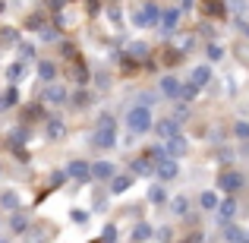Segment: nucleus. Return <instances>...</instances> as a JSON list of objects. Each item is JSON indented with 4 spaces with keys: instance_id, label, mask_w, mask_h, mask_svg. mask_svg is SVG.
Listing matches in <instances>:
<instances>
[{
    "instance_id": "f257e3e1",
    "label": "nucleus",
    "mask_w": 249,
    "mask_h": 243,
    "mask_svg": "<svg viewBox=\"0 0 249 243\" xmlns=\"http://www.w3.org/2000/svg\"><path fill=\"white\" fill-rule=\"evenodd\" d=\"M101 13L98 0H67L60 10L54 13V25L60 32H76L82 25H91V19Z\"/></svg>"
},
{
    "instance_id": "f03ea898",
    "label": "nucleus",
    "mask_w": 249,
    "mask_h": 243,
    "mask_svg": "<svg viewBox=\"0 0 249 243\" xmlns=\"http://www.w3.org/2000/svg\"><path fill=\"white\" fill-rule=\"evenodd\" d=\"M117 130H120V123H117V117L110 114V111H101V114L95 117V130H91V146L95 149H114L117 146Z\"/></svg>"
},
{
    "instance_id": "7ed1b4c3",
    "label": "nucleus",
    "mask_w": 249,
    "mask_h": 243,
    "mask_svg": "<svg viewBox=\"0 0 249 243\" xmlns=\"http://www.w3.org/2000/svg\"><path fill=\"white\" fill-rule=\"evenodd\" d=\"M123 123H126V130L133 136H145L152 133V108H145V104H133V108H126V117H123Z\"/></svg>"
},
{
    "instance_id": "20e7f679",
    "label": "nucleus",
    "mask_w": 249,
    "mask_h": 243,
    "mask_svg": "<svg viewBox=\"0 0 249 243\" xmlns=\"http://www.w3.org/2000/svg\"><path fill=\"white\" fill-rule=\"evenodd\" d=\"M38 101L44 104V108H51V111H60V108H67V101H70V89L63 82H41V92H38Z\"/></svg>"
},
{
    "instance_id": "39448f33",
    "label": "nucleus",
    "mask_w": 249,
    "mask_h": 243,
    "mask_svg": "<svg viewBox=\"0 0 249 243\" xmlns=\"http://www.w3.org/2000/svg\"><path fill=\"white\" fill-rule=\"evenodd\" d=\"M164 44L174 48V51H180L183 57H189L196 51V44H199V32L196 29H177V32H170V35L164 38Z\"/></svg>"
},
{
    "instance_id": "423d86ee",
    "label": "nucleus",
    "mask_w": 249,
    "mask_h": 243,
    "mask_svg": "<svg viewBox=\"0 0 249 243\" xmlns=\"http://www.w3.org/2000/svg\"><path fill=\"white\" fill-rule=\"evenodd\" d=\"M148 60H152V44L142 41V38L129 41V44H126V51L120 54V63H126V67H145Z\"/></svg>"
},
{
    "instance_id": "0eeeda50",
    "label": "nucleus",
    "mask_w": 249,
    "mask_h": 243,
    "mask_svg": "<svg viewBox=\"0 0 249 243\" xmlns=\"http://www.w3.org/2000/svg\"><path fill=\"white\" fill-rule=\"evenodd\" d=\"M246 187V174H240L237 168H221V174L214 177V189H218V193H240V189Z\"/></svg>"
},
{
    "instance_id": "6e6552de",
    "label": "nucleus",
    "mask_w": 249,
    "mask_h": 243,
    "mask_svg": "<svg viewBox=\"0 0 249 243\" xmlns=\"http://www.w3.org/2000/svg\"><path fill=\"white\" fill-rule=\"evenodd\" d=\"M158 19H161V6L155 0H142V6L133 13L136 29H158Z\"/></svg>"
},
{
    "instance_id": "1a4fd4ad",
    "label": "nucleus",
    "mask_w": 249,
    "mask_h": 243,
    "mask_svg": "<svg viewBox=\"0 0 249 243\" xmlns=\"http://www.w3.org/2000/svg\"><path fill=\"white\" fill-rule=\"evenodd\" d=\"M41 127H44V139H48V142H60V139H67V133H70L67 120H63L57 111L41 117Z\"/></svg>"
},
{
    "instance_id": "9d476101",
    "label": "nucleus",
    "mask_w": 249,
    "mask_h": 243,
    "mask_svg": "<svg viewBox=\"0 0 249 243\" xmlns=\"http://www.w3.org/2000/svg\"><path fill=\"white\" fill-rule=\"evenodd\" d=\"M240 212H243V206H240L237 193H227L224 199L218 202V208H214V221H218V224H224V221H237Z\"/></svg>"
},
{
    "instance_id": "9b49d317",
    "label": "nucleus",
    "mask_w": 249,
    "mask_h": 243,
    "mask_svg": "<svg viewBox=\"0 0 249 243\" xmlns=\"http://www.w3.org/2000/svg\"><path fill=\"white\" fill-rule=\"evenodd\" d=\"M63 170H67V180H73V183H91V161H85V158H73V161H67L63 164Z\"/></svg>"
},
{
    "instance_id": "f8f14e48",
    "label": "nucleus",
    "mask_w": 249,
    "mask_h": 243,
    "mask_svg": "<svg viewBox=\"0 0 249 243\" xmlns=\"http://www.w3.org/2000/svg\"><path fill=\"white\" fill-rule=\"evenodd\" d=\"M155 177H158L161 183L180 180V158H170V155H164V158L155 164Z\"/></svg>"
},
{
    "instance_id": "ddd939ff",
    "label": "nucleus",
    "mask_w": 249,
    "mask_h": 243,
    "mask_svg": "<svg viewBox=\"0 0 249 243\" xmlns=\"http://www.w3.org/2000/svg\"><path fill=\"white\" fill-rule=\"evenodd\" d=\"M161 142H164V152L170 158H186L189 155V136L183 133V130L174 133V136H167V139H161Z\"/></svg>"
},
{
    "instance_id": "4468645a",
    "label": "nucleus",
    "mask_w": 249,
    "mask_h": 243,
    "mask_svg": "<svg viewBox=\"0 0 249 243\" xmlns=\"http://www.w3.org/2000/svg\"><path fill=\"white\" fill-rule=\"evenodd\" d=\"M133 183H136V174H133V170H123V174L117 170V174L107 180V193L110 196H123V193H129V189H133Z\"/></svg>"
},
{
    "instance_id": "2eb2a0df",
    "label": "nucleus",
    "mask_w": 249,
    "mask_h": 243,
    "mask_svg": "<svg viewBox=\"0 0 249 243\" xmlns=\"http://www.w3.org/2000/svg\"><path fill=\"white\" fill-rule=\"evenodd\" d=\"M6 227H10V237H25V234H29V227H32V215L22 212V208H16V212H10Z\"/></svg>"
},
{
    "instance_id": "dca6fc26",
    "label": "nucleus",
    "mask_w": 249,
    "mask_h": 243,
    "mask_svg": "<svg viewBox=\"0 0 249 243\" xmlns=\"http://www.w3.org/2000/svg\"><path fill=\"white\" fill-rule=\"evenodd\" d=\"M180 19H183V10L180 6H167V10H161V19H158V29H161V35H170V32H177L180 29Z\"/></svg>"
},
{
    "instance_id": "f3484780",
    "label": "nucleus",
    "mask_w": 249,
    "mask_h": 243,
    "mask_svg": "<svg viewBox=\"0 0 249 243\" xmlns=\"http://www.w3.org/2000/svg\"><path fill=\"white\" fill-rule=\"evenodd\" d=\"M180 89H183V79L174 76V73H164L158 79V92H161V98H167V101H177V98H180Z\"/></svg>"
},
{
    "instance_id": "a211bd4d",
    "label": "nucleus",
    "mask_w": 249,
    "mask_h": 243,
    "mask_svg": "<svg viewBox=\"0 0 249 243\" xmlns=\"http://www.w3.org/2000/svg\"><path fill=\"white\" fill-rule=\"evenodd\" d=\"M218 231H221V240H227V243H246L249 240V231L240 227L237 221H224V224H218Z\"/></svg>"
},
{
    "instance_id": "6ab92c4d",
    "label": "nucleus",
    "mask_w": 249,
    "mask_h": 243,
    "mask_svg": "<svg viewBox=\"0 0 249 243\" xmlns=\"http://www.w3.org/2000/svg\"><path fill=\"white\" fill-rule=\"evenodd\" d=\"M91 98H95V95H91V89H89V85H76V89L70 92L67 108H70V111H85V108L91 104Z\"/></svg>"
},
{
    "instance_id": "aec40b11",
    "label": "nucleus",
    "mask_w": 249,
    "mask_h": 243,
    "mask_svg": "<svg viewBox=\"0 0 249 243\" xmlns=\"http://www.w3.org/2000/svg\"><path fill=\"white\" fill-rule=\"evenodd\" d=\"M167 212L174 215V218H186V212L193 208V199H189L186 193H177V196H167Z\"/></svg>"
},
{
    "instance_id": "412c9836",
    "label": "nucleus",
    "mask_w": 249,
    "mask_h": 243,
    "mask_svg": "<svg viewBox=\"0 0 249 243\" xmlns=\"http://www.w3.org/2000/svg\"><path fill=\"white\" fill-rule=\"evenodd\" d=\"M114 174H117V164L114 161H107V158L91 161V180H95V183H107Z\"/></svg>"
},
{
    "instance_id": "4be33fe9",
    "label": "nucleus",
    "mask_w": 249,
    "mask_h": 243,
    "mask_svg": "<svg viewBox=\"0 0 249 243\" xmlns=\"http://www.w3.org/2000/svg\"><path fill=\"white\" fill-rule=\"evenodd\" d=\"M180 127H183V123H180V120H174V117H161V120H155V123H152V133L158 136V139H167V136L180 133Z\"/></svg>"
},
{
    "instance_id": "5701e85b",
    "label": "nucleus",
    "mask_w": 249,
    "mask_h": 243,
    "mask_svg": "<svg viewBox=\"0 0 249 243\" xmlns=\"http://www.w3.org/2000/svg\"><path fill=\"white\" fill-rule=\"evenodd\" d=\"M212 76H214V73H212V67H208V63H199V67L189 70V79H186V82H193L199 92H205V85L212 82Z\"/></svg>"
},
{
    "instance_id": "b1692460",
    "label": "nucleus",
    "mask_w": 249,
    "mask_h": 243,
    "mask_svg": "<svg viewBox=\"0 0 249 243\" xmlns=\"http://www.w3.org/2000/svg\"><path fill=\"white\" fill-rule=\"evenodd\" d=\"M126 237H129V240H136V243H142V240H155V224L142 218V221H136V224H133V231H129Z\"/></svg>"
},
{
    "instance_id": "393cba45",
    "label": "nucleus",
    "mask_w": 249,
    "mask_h": 243,
    "mask_svg": "<svg viewBox=\"0 0 249 243\" xmlns=\"http://www.w3.org/2000/svg\"><path fill=\"white\" fill-rule=\"evenodd\" d=\"M145 202H148V206H164V202H167V189H164V183H148V187H145Z\"/></svg>"
},
{
    "instance_id": "a878e982",
    "label": "nucleus",
    "mask_w": 249,
    "mask_h": 243,
    "mask_svg": "<svg viewBox=\"0 0 249 243\" xmlns=\"http://www.w3.org/2000/svg\"><path fill=\"white\" fill-rule=\"evenodd\" d=\"M0 208L3 212H16V208H22V196H19V189H0Z\"/></svg>"
},
{
    "instance_id": "bb28decb",
    "label": "nucleus",
    "mask_w": 249,
    "mask_h": 243,
    "mask_svg": "<svg viewBox=\"0 0 249 243\" xmlns=\"http://www.w3.org/2000/svg\"><path fill=\"white\" fill-rule=\"evenodd\" d=\"M29 136H32V127H29V123H16V127H10L6 142H10V149L13 146H25V142H29Z\"/></svg>"
},
{
    "instance_id": "cd10ccee",
    "label": "nucleus",
    "mask_w": 249,
    "mask_h": 243,
    "mask_svg": "<svg viewBox=\"0 0 249 243\" xmlns=\"http://www.w3.org/2000/svg\"><path fill=\"white\" fill-rule=\"evenodd\" d=\"M25 73H29V60H19V57H16V60L6 67V82L19 85V82L25 79Z\"/></svg>"
},
{
    "instance_id": "c85d7f7f",
    "label": "nucleus",
    "mask_w": 249,
    "mask_h": 243,
    "mask_svg": "<svg viewBox=\"0 0 249 243\" xmlns=\"http://www.w3.org/2000/svg\"><path fill=\"white\" fill-rule=\"evenodd\" d=\"M196 202H199V212H214L218 202H221V193H218V189H202Z\"/></svg>"
},
{
    "instance_id": "c756f323",
    "label": "nucleus",
    "mask_w": 249,
    "mask_h": 243,
    "mask_svg": "<svg viewBox=\"0 0 249 243\" xmlns=\"http://www.w3.org/2000/svg\"><path fill=\"white\" fill-rule=\"evenodd\" d=\"M19 104V85H6L3 92H0V111H13Z\"/></svg>"
},
{
    "instance_id": "7c9ffc66",
    "label": "nucleus",
    "mask_w": 249,
    "mask_h": 243,
    "mask_svg": "<svg viewBox=\"0 0 249 243\" xmlns=\"http://www.w3.org/2000/svg\"><path fill=\"white\" fill-rule=\"evenodd\" d=\"M16 41H19V25H3L0 29V51L16 48Z\"/></svg>"
},
{
    "instance_id": "2f4dec72",
    "label": "nucleus",
    "mask_w": 249,
    "mask_h": 243,
    "mask_svg": "<svg viewBox=\"0 0 249 243\" xmlns=\"http://www.w3.org/2000/svg\"><path fill=\"white\" fill-rule=\"evenodd\" d=\"M129 170H133L136 180H139V177H152V174H155V164H152V161H145V158L139 155V158L129 161Z\"/></svg>"
},
{
    "instance_id": "473e14b6",
    "label": "nucleus",
    "mask_w": 249,
    "mask_h": 243,
    "mask_svg": "<svg viewBox=\"0 0 249 243\" xmlns=\"http://www.w3.org/2000/svg\"><path fill=\"white\" fill-rule=\"evenodd\" d=\"M38 79H41V82H54L57 79V63L54 60H38Z\"/></svg>"
},
{
    "instance_id": "72a5a7b5",
    "label": "nucleus",
    "mask_w": 249,
    "mask_h": 243,
    "mask_svg": "<svg viewBox=\"0 0 249 243\" xmlns=\"http://www.w3.org/2000/svg\"><path fill=\"white\" fill-rule=\"evenodd\" d=\"M205 57H208V60H212V63H221V60H224V57H227V48H224V44H221V41H214V38H212V41L205 44Z\"/></svg>"
},
{
    "instance_id": "f704fd0d",
    "label": "nucleus",
    "mask_w": 249,
    "mask_h": 243,
    "mask_svg": "<svg viewBox=\"0 0 249 243\" xmlns=\"http://www.w3.org/2000/svg\"><path fill=\"white\" fill-rule=\"evenodd\" d=\"M202 10H205L208 16H214V19L227 16V3H224V0H202Z\"/></svg>"
},
{
    "instance_id": "c9c22d12",
    "label": "nucleus",
    "mask_w": 249,
    "mask_h": 243,
    "mask_svg": "<svg viewBox=\"0 0 249 243\" xmlns=\"http://www.w3.org/2000/svg\"><path fill=\"white\" fill-rule=\"evenodd\" d=\"M107 199H110V193H107V189H98V193H91V212H95V215H104V212H107Z\"/></svg>"
},
{
    "instance_id": "e433bc0d",
    "label": "nucleus",
    "mask_w": 249,
    "mask_h": 243,
    "mask_svg": "<svg viewBox=\"0 0 249 243\" xmlns=\"http://www.w3.org/2000/svg\"><path fill=\"white\" fill-rule=\"evenodd\" d=\"M164 155H167V152H164V142H155V146H145V149H142V158L152 161V164H158Z\"/></svg>"
},
{
    "instance_id": "4c0bfd02",
    "label": "nucleus",
    "mask_w": 249,
    "mask_h": 243,
    "mask_svg": "<svg viewBox=\"0 0 249 243\" xmlns=\"http://www.w3.org/2000/svg\"><path fill=\"white\" fill-rule=\"evenodd\" d=\"M227 6H231L233 19H246L249 22V0H227Z\"/></svg>"
},
{
    "instance_id": "58836bf2",
    "label": "nucleus",
    "mask_w": 249,
    "mask_h": 243,
    "mask_svg": "<svg viewBox=\"0 0 249 243\" xmlns=\"http://www.w3.org/2000/svg\"><path fill=\"white\" fill-rule=\"evenodd\" d=\"M231 133L233 136H237V139H249V117H237V120H233L231 123Z\"/></svg>"
},
{
    "instance_id": "ea45409f",
    "label": "nucleus",
    "mask_w": 249,
    "mask_h": 243,
    "mask_svg": "<svg viewBox=\"0 0 249 243\" xmlns=\"http://www.w3.org/2000/svg\"><path fill=\"white\" fill-rule=\"evenodd\" d=\"M214 152H218V161H221V168H231V164L237 161V152H233L231 146H214Z\"/></svg>"
},
{
    "instance_id": "a19ab883",
    "label": "nucleus",
    "mask_w": 249,
    "mask_h": 243,
    "mask_svg": "<svg viewBox=\"0 0 249 243\" xmlns=\"http://www.w3.org/2000/svg\"><path fill=\"white\" fill-rule=\"evenodd\" d=\"M158 98H161V92H139V95H136V104H145V108H155V104H158Z\"/></svg>"
},
{
    "instance_id": "79ce46f5",
    "label": "nucleus",
    "mask_w": 249,
    "mask_h": 243,
    "mask_svg": "<svg viewBox=\"0 0 249 243\" xmlns=\"http://www.w3.org/2000/svg\"><path fill=\"white\" fill-rule=\"evenodd\" d=\"M16 51H19V60H35V44L32 41H16Z\"/></svg>"
},
{
    "instance_id": "37998d69",
    "label": "nucleus",
    "mask_w": 249,
    "mask_h": 243,
    "mask_svg": "<svg viewBox=\"0 0 249 243\" xmlns=\"http://www.w3.org/2000/svg\"><path fill=\"white\" fill-rule=\"evenodd\" d=\"M101 240H107V243L120 240V231H117V224H114V221H107V224H104V231H101Z\"/></svg>"
},
{
    "instance_id": "c03bdc74",
    "label": "nucleus",
    "mask_w": 249,
    "mask_h": 243,
    "mask_svg": "<svg viewBox=\"0 0 249 243\" xmlns=\"http://www.w3.org/2000/svg\"><path fill=\"white\" fill-rule=\"evenodd\" d=\"M233 57H237L240 63H249V44L246 41H237V44H233Z\"/></svg>"
},
{
    "instance_id": "a18cd8bd",
    "label": "nucleus",
    "mask_w": 249,
    "mask_h": 243,
    "mask_svg": "<svg viewBox=\"0 0 249 243\" xmlns=\"http://www.w3.org/2000/svg\"><path fill=\"white\" fill-rule=\"evenodd\" d=\"M91 76H95L91 82H95L98 92H107V89H110V76H107V73H91Z\"/></svg>"
},
{
    "instance_id": "49530a36",
    "label": "nucleus",
    "mask_w": 249,
    "mask_h": 243,
    "mask_svg": "<svg viewBox=\"0 0 249 243\" xmlns=\"http://www.w3.org/2000/svg\"><path fill=\"white\" fill-rule=\"evenodd\" d=\"M70 218L76 224H89V212H82V208H70Z\"/></svg>"
},
{
    "instance_id": "de8ad7c7",
    "label": "nucleus",
    "mask_w": 249,
    "mask_h": 243,
    "mask_svg": "<svg viewBox=\"0 0 249 243\" xmlns=\"http://www.w3.org/2000/svg\"><path fill=\"white\" fill-rule=\"evenodd\" d=\"M155 240H174V231H170V224L158 227V231H155Z\"/></svg>"
},
{
    "instance_id": "09e8293b",
    "label": "nucleus",
    "mask_w": 249,
    "mask_h": 243,
    "mask_svg": "<svg viewBox=\"0 0 249 243\" xmlns=\"http://www.w3.org/2000/svg\"><path fill=\"white\" fill-rule=\"evenodd\" d=\"M10 6H19V10H29V6H35V0H6Z\"/></svg>"
},
{
    "instance_id": "8fccbe9b",
    "label": "nucleus",
    "mask_w": 249,
    "mask_h": 243,
    "mask_svg": "<svg viewBox=\"0 0 249 243\" xmlns=\"http://www.w3.org/2000/svg\"><path fill=\"white\" fill-rule=\"evenodd\" d=\"M6 6H10V3H6V0H0V16H3V13H6Z\"/></svg>"
},
{
    "instance_id": "3c124183",
    "label": "nucleus",
    "mask_w": 249,
    "mask_h": 243,
    "mask_svg": "<svg viewBox=\"0 0 249 243\" xmlns=\"http://www.w3.org/2000/svg\"><path fill=\"white\" fill-rule=\"evenodd\" d=\"M0 177H3V164H0Z\"/></svg>"
},
{
    "instance_id": "603ef678",
    "label": "nucleus",
    "mask_w": 249,
    "mask_h": 243,
    "mask_svg": "<svg viewBox=\"0 0 249 243\" xmlns=\"http://www.w3.org/2000/svg\"><path fill=\"white\" fill-rule=\"evenodd\" d=\"M0 224H3V221H0Z\"/></svg>"
}]
</instances>
